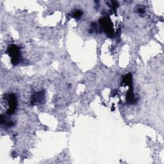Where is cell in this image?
Masks as SVG:
<instances>
[{"mask_svg": "<svg viewBox=\"0 0 164 164\" xmlns=\"http://www.w3.org/2000/svg\"><path fill=\"white\" fill-rule=\"evenodd\" d=\"M74 16L76 17H79L81 16V11H77L74 14Z\"/></svg>", "mask_w": 164, "mask_h": 164, "instance_id": "277c9868", "label": "cell"}, {"mask_svg": "<svg viewBox=\"0 0 164 164\" xmlns=\"http://www.w3.org/2000/svg\"><path fill=\"white\" fill-rule=\"evenodd\" d=\"M16 104L17 101L16 98L14 95H10L9 96L8 99V105H9V108H8V114H13L15 109L16 108Z\"/></svg>", "mask_w": 164, "mask_h": 164, "instance_id": "7a4b0ae2", "label": "cell"}, {"mask_svg": "<svg viewBox=\"0 0 164 164\" xmlns=\"http://www.w3.org/2000/svg\"><path fill=\"white\" fill-rule=\"evenodd\" d=\"M8 51L12 57V62L14 65H17L19 62V51L16 45H11L8 48Z\"/></svg>", "mask_w": 164, "mask_h": 164, "instance_id": "6da1fadb", "label": "cell"}, {"mask_svg": "<svg viewBox=\"0 0 164 164\" xmlns=\"http://www.w3.org/2000/svg\"><path fill=\"white\" fill-rule=\"evenodd\" d=\"M43 96H44V94H42V93L41 92L35 94L33 97L32 102L35 103H37V102H41V99L43 98Z\"/></svg>", "mask_w": 164, "mask_h": 164, "instance_id": "3957f363", "label": "cell"}]
</instances>
